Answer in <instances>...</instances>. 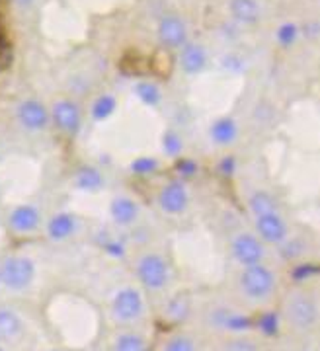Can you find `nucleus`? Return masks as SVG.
Returning a JSON list of instances; mask_svg holds the SVG:
<instances>
[{"label":"nucleus","mask_w":320,"mask_h":351,"mask_svg":"<svg viewBox=\"0 0 320 351\" xmlns=\"http://www.w3.org/2000/svg\"><path fill=\"white\" fill-rule=\"evenodd\" d=\"M285 316L297 330H310L319 320V306L315 297L305 291H293L285 299Z\"/></svg>","instance_id":"f257e3e1"},{"label":"nucleus","mask_w":320,"mask_h":351,"mask_svg":"<svg viewBox=\"0 0 320 351\" xmlns=\"http://www.w3.org/2000/svg\"><path fill=\"white\" fill-rule=\"evenodd\" d=\"M36 277V263L25 256H16L6 260L0 269V281L12 291H22L30 287V283Z\"/></svg>","instance_id":"f03ea898"},{"label":"nucleus","mask_w":320,"mask_h":351,"mask_svg":"<svg viewBox=\"0 0 320 351\" xmlns=\"http://www.w3.org/2000/svg\"><path fill=\"white\" fill-rule=\"evenodd\" d=\"M240 285H242L244 293H247L250 299L260 301V299H266L271 291H273L275 277H273V274H271L266 265L256 263V265H248L247 269L242 271Z\"/></svg>","instance_id":"7ed1b4c3"},{"label":"nucleus","mask_w":320,"mask_h":351,"mask_svg":"<svg viewBox=\"0 0 320 351\" xmlns=\"http://www.w3.org/2000/svg\"><path fill=\"white\" fill-rule=\"evenodd\" d=\"M137 274L145 287L159 291L168 281V265L159 254H147L137 265Z\"/></svg>","instance_id":"20e7f679"},{"label":"nucleus","mask_w":320,"mask_h":351,"mask_svg":"<svg viewBox=\"0 0 320 351\" xmlns=\"http://www.w3.org/2000/svg\"><path fill=\"white\" fill-rule=\"evenodd\" d=\"M51 117L55 121V125L59 127V131H62L65 135H76L80 123H82V115H80V108L71 100H61L53 106Z\"/></svg>","instance_id":"39448f33"},{"label":"nucleus","mask_w":320,"mask_h":351,"mask_svg":"<svg viewBox=\"0 0 320 351\" xmlns=\"http://www.w3.org/2000/svg\"><path fill=\"white\" fill-rule=\"evenodd\" d=\"M143 313V297L135 289H122L113 299V314L122 322H131Z\"/></svg>","instance_id":"423d86ee"},{"label":"nucleus","mask_w":320,"mask_h":351,"mask_svg":"<svg viewBox=\"0 0 320 351\" xmlns=\"http://www.w3.org/2000/svg\"><path fill=\"white\" fill-rule=\"evenodd\" d=\"M233 254L234 258L238 260V263H242L244 267L248 265H256L262 262L264 258V246L254 234H238L233 242Z\"/></svg>","instance_id":"0eeeda50"},{"label":"nucleus","mask_w":320,"mask_h":351,"mask_svg":"<svg viewBox=\"0 0 320 351\" xmlns=\"http://www.w3.org/2000/svg\"><path fill=\"white\" fill-rule=\"evenodd\" d=\"M187 191L182 182H168L164 188L160 189L159 203L160 209L168 215H180L184 213L187 207Z\"/></svg>","instance_id":"6e6552de"},{"label":"nucleus","mask_w":320,"mask_h":351,"mask_svg":"<svg viewBox=\"0 0 320 351\" xmlns=\"http://www.w3.org/2000/svg\"><path fill=\"white\" fill-rule=\"evenodd\" d=\"M18 119L30 131H43L45 127L49 125V112L39 101L25 100L18 108Z\"/></svg>","instance_id":"1a4fd4ad"},{"label":"nucleus","mask_w":320,"mask_h":351,"mask_svg":"<svg viewBox=\"0 0 320 351\" xmlns=\"http://www.w3.org/2000/svg\"><path fill=\"white\" fill-rule=\"evenodd\" d=\"M256 230L262 239L271 244H282L287 240V223L277 213L256 217Z\"/></svg>","instance_id":"9d476101"},{"label":"nucleus","mask_w":320,"mask_h":351,"mask_svg":"<svg viewBox=\"0 0 320 351\" xmlns=\"http://www.w3.org/2000/svg\"><path fill=\"white\" fill-rule=\"evenodd\" d=\"M185 36H187V29H185V24L180 18H176V16H166V18L160 20L159 38L166 47L174 49V47L184 45Z\"/></svg>","instance_id":"9b49d317"},{"label":"nucleus","mask_w":320,"mask_h":351,"mask_svg":"<svg viewBox=\"0 0 320 351\" xmlns=\"http://www.w3.org/2000/svg\"><path fill=\"white\" fill-rule=\"evenodd\" d=\"M41 221V215L37 211L34 205H20L16 207L10 215V226L16 232H34Z\"/></svg>","instance_id":"f8f14e48"},{"label":"nucleus","mask_w":320,"mask_h":351,"mask_svg":"<svg viewBox=\"0 0 320 351\" xmlns=\"http://www.w3.org/2000/svg\"><path fill=\"white\" fill-rule=\"evenodd\" d=\"M110 213L111 219H113L117 225L127 226L137 221L139 205H137L133 199H129V197H115V199L111 201Z\"/></svg>","instance_id":"ddd939ff"},{"label":"nucleus","mask_w":320,"mask_h":351,"mask_svg":"<svg viewBox=\"0 0 320 351\" xmlns=\"http://www.w3.org/2000/svg\"><path fill=\"white\" fill-rule=\"evenodd\" d=\"M180 63H182V69L187 75H197L203 71V66L207 63V55H205V49L197 43H190V45H184V51H182V57H180Z\"/></svg>","instance_id":"4468645a"},{"label":"nucleus","mask_w":320,"mask_h":351,"mask_svg":"<svg viewBox=\"0 0 320 351\" xmlns=\"http://www.w3.org/2000/svg\"><path fill=\"white\" fill-rule=\"evenodd\" d=\"M231 14L240 24H256L260 20V6L256 0H231Z\"/></svg>","instance_id":"2eb2a0df"},{"label":"nucleus","mask_w":320,"mask_h":351,"mask_svg":"<svg viewBox=\"0 0 320 351\" xmlns=\"http://www.w3.org/2000/svg\"><path fill=\"white\" fill-rule=\"evenodd\" d=\"M74 228H76V219L73 215L59 213L49 221L47 232H49V237L53 240H65L73 234Z\"/></svg>","instance_id":"dca6fc26"},{"label":"nucleus","mask_w":320,"mask_h":351,"mask_svg":"<svg viewBox=\"0 0 320 351\" xmlns=\"http://www.w3.org/2000/svg\"><path fill=\"white\" fill-rule=\"evenodd\" d=\"M236 133H238V129H236V123H234L231 117H222L219 121H215L213 127H211V138L217 145H221V147L231 145L234 138H236Z\"/></svg>","instance_id":"f3484780"},{"label":"nucleus","mask_w":320,"mask_h":351,"mask_svg":"<svg viewBox=\"0 0 320 351\" xmlns=\"http://www.w3.org/2000/svg\"><path fill=\"white\" fill-rule=\"evenodd\" d=\"M248 205H250V211L256 215V217L268 213H277V203H275V199L271 197L268 191H264V189L254 191V193L250 195Z\"/></svg>","instance_id":"a211bd4d"},{"label":"nucleus","mask_w":320,"mask_h":351,"mask_svg":"<svg viewBox=\"0 0 320 351\" xmlns=\"http://www.w3.org/2000/svg\"><path fill=\"white\" fill-rule=\"evenodd\" d=\"M104 186V176L100 170L87 166L76 174V188H80L82 191H98Z\"/></svg>","instance_id":"6ab92c4d"},{"label":"nucleus","mask_w":320,"mask_h":351,"mask_svg":"<svg viewBox=\"0 0 320 351\" xmlns=\"http://www.w3.org/2000/svg\"><path fill=\"white\" fill-rule=\"evenodd\" d=\"M22 330V322L18 318V314H14L12 311L0 308V339H8L18 336Z\"/></svg>","instance_id":"aec40b11"},{"label":"nucleus","mask_w":320,"mask_h":351,"mask_svg":"<svg viewBox=\"0 0 320 351\" xmlns=\"http://www.w3.org/2000/svg\"><path fill=\"white\" fill-rule=\"evenodd\" d=\"M135 94L137 98L147 106H159L160 98H162L159 86L152 82H139L135 86Z\"/></svg>","instance_id":"412c9836"},{"label":"nucleus","mask_w":320,"mask_h":351,"mask_svg":"<svg viewBox=\"0 0 320 351\" xmlns=\"http://www.w3.org/2000/svg\"><path fill=\"white\" fill-rule=\"evenodd\" d=\"M115 108H117V101H115L113 96H100L98 100L94 101V106H92V117L96 121L108 119L111 113L115 112Z\"/></svg>","instance_id":"4be33fe9"},{"label":"nucleus","mask_w":320,"mask_h":351,"mask_svg":"<svg viewBox=\"0 0 320 351\" xmlns=\"http://www.w3.org/2000/svg\"><path fill=\"white\" fill-rule=\"evenodd\" d=\"M115 351H145V341L137 334H125L117 339Z\"/></svg>","instance_id":"5701e85b"},{"label":"nucleus","mask_w":320,"mask_h":351,"mask_svg":"<svg viewBox=\"0 0 320 351\" xmlns=\"http://www.w3.org/2000/svg\"><path fill=\"white\" fill-rule=\"evenodd\" d=\"M187 313H190V301H185L184 297H176L168 306V314L172 320H184Z\"/></svg>","instance_id":"b1692460"},{"label":"nucleus","mask_w":320,"mask_h":351,"mask_svg":"<svg viewBox=\"0 0 320 351\" xmlns=\"http://www.w3.org/2000/svg\"><path fill=\"white\" fill-rule=\"evenodd\" d=\"M162 149H164L166 154H170V156L180 154V151H182V138L178 137L174 131H168V133L162 137Z\"/></svg>","instance_id":"393cba45"},{"label":"nucleus","mask_w":320,"mask_h":351,"mask_svg":"<svg viewBox=\"0 0 320 351\" xmlns=\"http://www.w3.org/2000/svg\"><path fill=\"white\" fill-rule=\"evenodd\" d=\"M157 168H159V162H157L155 158H147V156H143V158H137L135 162L131 164V170H133L135 174H141V176L152 174Z\"/></svg>","instance_id":"a878e982"},{"label":"nucleus","mask_w":320,"mask_h":351,"mask_svg":"<svg viewBox=\"0 0 320 351\" xmlns=\"http://www.w3.org/2000/svg\"><path fill=\"white\" fill-rule=\"evenodd\" d=\"M164 351H196V346H194L192 339L185 338V336H176L166 343Z\"/></svg>","instance_id":"bb28decb"},{"label":"nucleus","mask_w":320,"mask_h":351,"mask_svg":"<svg viewBox=\"0 0 320 351\" xmlns=\"http://www.w3.org/2000/svg\"><path fill=\"white\" fill-rule=\"evenodd\" d=\"M297 36H299V32H297L295 24H284L277 29V41L282 45H291L297 39Z\"/></svg>","instance_id":"cd10ccee"},{"label":"nucleus","mask_w":320,"mask_h":351,"mask_svg":"<svg viewBox=\"0 0 320 351\" xmlns=\"http://www.w3.org/2000/svg\"><path fill=\"white\" fill-rule=\"evenodd\" d=\"M12 45L0 36V71H4L12 64Z\"/></svg>","instance_id":"c85d7f7f"},{"label":"nucleus","mask_w":320,"mask_h":351,"mask_svg":"<svg viewBox=\"0 0 320 351\" xmlns=\"http://www.w3.org/2000/svg\"><path fill=\"white\" fill-rule=\"evenodd\" d=\"M260 328L264 330V334H275V330H277V318H275V314H266L262 320H260Z\"/></svg>","instance_id":"c756f323"},{"label":"nucleus","mask_w":320,"mask_h":351,"mask_svg":"<svg viewBox=\"0 0 320 351\" xmlns=\"http://www.w3.org/2000/svg\"><path fill=\"white\" fill-rule=\"evenodd\" d=\"M227 351H256V346L248 339H234L229 343Z\"/></svg>","instance_id":"7c9ffc66"},{"label":"nucleus","mask_w":320,"mask_h":351,"mask_svg":"<svg viewBox=\"0 0 320 351\" xmlns=\"http://www.w3.org/2000/svg\"><path fill=\"white\" fill-rule=\"evenodd\" d=\"M222 66L225 69H229V71H242V61L238 59V57H225L222 59Z\"/></svg>","instance_id":"2f4dec72"},{"label":"nucleus","mask_w":320,"mask_h":351,"mask_svg":"<svg viewBox=\"0 0 320 351\" xmlns=\"http://www.w3.org/2000/svg\"><path fill=\"white\" fill-rule=\"evenodd\" d=\"M178 170H180L184 176H192L194 172H196V166H194L192 162H182L180 166H178Z\"/></svg>","instance_id":"473e14b6"},{"label":"nucleus","mask_w":320,"mask_h":351,"mask_svg":"<svg viewBox=\"0 0 320 351\" xmlns=\"http://www.w3.org/2000/svg\"><path fill=\"white\" fill-rule=\"evenodd\" d=\"M305 34H308V38L310 39L317 38V34H319V25H317V22H312L310 25H307V27H305Z\"/></svg>","instance_id":"72a5a7b5"},{"label":"nucleus","mask_w":320,"mask_h":351,"mask_svg":"<svg viewBox=\"0 0 320 351\" xmlns=\"http://www.w3.org/2000/svg\"><path fill=\"white\" fill-rule=\"evenodd\" d=\"M16 2H20V4H30L32 0H16Z\"/></svg>","instance_id":"f704fd0d"}]
</instances>
